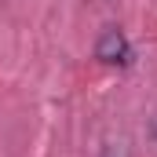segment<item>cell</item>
Returning <instances> with one entry per match:
<instances>
[{"label": "cell", "instance_id": "cell-1", "mask_svg": "<svg viewBox=\"0 0 157 157\" xmlns=\"http://www.w3.org/2000/svg\"><path fill=\"white\" fill-rule=\"evenodd\" d=\"M95 59L99 62H110V66H128L132 44H128V37L121 33L117 26H110V29L99 33V40H95Z\"/></svg>", "mask_w": 157, "mask_h": 157}, {"label": "cell", "instance_id": "cell-2", "mask_svg": "<svg viewBox=\"0 0 157 157\" xmlns=\"http://www.w3.org/2000/svg\"><path fill=\"white\" fill-rule=\"evenodd\" d=\"M102 157H132V154H128L124 143H106V146H102Z\"/></svg>", "mask_w": 157, "mask_h": 157}]
</instances>
